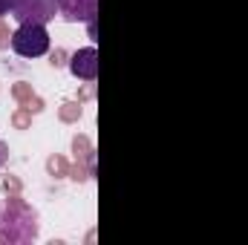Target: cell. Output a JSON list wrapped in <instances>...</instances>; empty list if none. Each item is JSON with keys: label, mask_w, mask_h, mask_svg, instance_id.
Segmentation results:
<instances>
[{"label": "cell", "mask_w": 248, "mask_h": 245, "mask_svg": "<svg viewBox=\"0 0 248 245\" xmlns=\"http://www.w3.org/2000/svg\"><path fill=\"white\" fill-rule=\"evenodd\" d=\"M38 237V214L32 205L12 193L0 202V245H26Z\"/></svg>", "instance_id": "cell-1"}, {"label": "cell", "mask_w": 248, "mask_h": 245, "mask_svg": "<svg viewBox=\"0 0 248 245\" xmlns=\"http://www.w3.org/2000/svg\"><path fill=\"white\" fill-rule=\"evenodd\" d=\"M12 49L20 58H41L49 49V32L44 23H20L12 32Z\"/></svg>", "instance_id": "cell-2"}, {"label": "cell", "mask_w": 248, "mask_h": 245, "mask_svg": "<svg viewBox=\"0 0 248 245\" xmlns=\"http://www.w3.org/2000/svg\"><path fill=\"white\" fill-rule=\"evenodd\" d=\"M9 12L17 23H46L58 15V0H12Z\"/></svg>", "instance_id": "cell-3"}, {"label": "cell", "mask_w": 248, "mask_h": 245, "mask_svg": "<svg viewBox=\"0 0 248 245\" xmlns=\"http://www.w3.org/2000/svg\"><path fill=\"white\" fill-rule=\"evenodd\" d=\"M69 72L81 81H95L98 78V49L84 46V49L72 52L69 55Z\"/></svg>", "instance_id": "cell-4"}, {"label": "cell", "mask_w": 248, "mask_h": 245, "mask_svg": "<svg viewBox=\"0 0 248 245\" xmlns=\"http://www.w3.org/2000/svg\"><path fill=\"white\" fill-rule=\"evenodd\" d=\"M58 12L63 20H93L98 12V0H58Z\"/></svg>", "instance_id": "cell-5"}, {"label": "cell", "mask_w": 248, "mask_h": 245, "mask_svg": "<svg viewBox=\"0 0 248 245\" xmlns=\"http://www.w3.org/2000/svg\"><path fill=\"white\" fill-rule=\"evenodd\" d=\"M46 173H49L52 179H66V176H69V162H66L63 156H58V153L49 156V159H46Z\"/></svg>", "instance_id": "cell-6"}, {"label": "cell", "mask_w": 248, "mask_h": 245, "mask_svg": "<svg viewBox=\"0 0 248 245\" xmlns=\"http://www.w3.org/2000/svg\"><path fill=\"white\" fill-rule=\"evenodd\" d=\"M81 116H84V107H81V101H63L61 107H58V119H61L63 124L78 122Z\"/></svg>", "instance_id": "cell-7"}, {"label": "cell", "mask_w": 248, "mask_h": 245, "mask_svg": "<svg viewBox=\"0 0 248 245\" xmlns=\"http://www.w3.org/2000/svg\"><path fill=\"white\" fill-rule=\"evenodd\" d=\"M12 98H15L17 104L29 107V104H32V98H35L32 84H29V81H17V84H12Z\"/></svg>", "instance_id": "cell-8"}, {"label": "cell", "mask_w": 248, "mask_h": 245, "mask_svg": "<svg viewBox=\"0 0 248 245\" xmlns=\"http://www.w3.org/2000/svg\"><path fill=\"white\" fill-rule=\"evenodd\" d=\"M72 153H75V159H90L95 150H93V144H90V138L84 136V133H78L75 138H72Z\"/></svg>", "instance_id": "cell-9"}, {"label": "cell", "mask_w": 248, "mask_h": 245, "mask_svg": "<svg viewBox=\"0 0 248 245\" xmlns=\"http://www.w3.org/2000/svg\"><path fill=\"white\" fill-rule=\"evenodd\" d=\"M32 116H35V113H32L29 107H23V104H20V107L12 113V127H15V130H29V124H32Z\"/></svg>", "instance_id": "cell-10"}, {"label": "cell", "mask_w": 248, "mask_h": 245, "mask_svg": "<svg viewBox=\"0 0 248 245\" xmlns=\"http://www.w3.org/2000/svg\"><path fill=\"white\" fill-rule=\"evenodd\" d=\"M0 190H3L6 196L20 193V190H23V182H20L17 176H12V173H3V176H0Z\"/></svg>", "instance_id": "cell-11"}, {"label": "cell", "mask_w": 248, "mask_h": 245, "mask_svg": "<svg viewBox=\"0 0 248 245\" xmlns=\"http://www.w3.org/2000/svg\"><path fill=\"white\" fill-rule=\"evenodd\" d=\"M66 58H69V55H66L63 49H55V52L49 55V63H52V66L58 69V66H63V63H69V61H66Z\"/></svg>", "instance_id": "cell-12"}, {"label": "cell", "mask_w": 248, "mask_h": 245, "mask_svg": "<svg viewBox=\"0 0 248 245\" xmlns=\"http://www.w3.org/2000/svg\"><path fill=\"white\" fill-rule=\"evenodd\" d=\"M6 46H12V35H9V26L0 20V49H6Z\"/></svg>", "instance_id": "cell-13"}, {"label": "cell", "mask_w": 248, "mask_h": 245, "mask_svg": "<svg viewBox=\"0 0 248 245\" xmlns=\"http://www.w3.org/2000/svg\"><path fill=\"white\" fill-rule=\"evenodd\" d=\"M29 110H32V113H41V110H44V98H41V95H35V98H32V104H29Z\"/></svg>", "instance_id": "cell-14"}, {"label": "cell", "mask_w": 248, "mask_h": 245, "mask_svg": "<svg viewBox=\"0 0 248 245\" xmlns=\"http://www.w3.org/2000/svg\"><path fill=\"white\" fill-rule=\"evenodd\" d=\"M9 162V147H6V141H0V168Z\"/></svg>", "instance_id": "cell-15"}, {"label": "cell", "mask_w": 248, "mask_h": 245, "mask_svg": "<svg viewBox=\"0 0 248 245\" xmlns=\"http://www.w3.org/2000/svg\"><path fill=\"white\" fill-rule=\"evenodd\" d=\"M93 95H95V90H93V87H84V92H81L78 101H87V98H93Z\"/></svg>", "instance_id": "cell-16"}, {"label": "cell", "mask_w": 248, "mask_h": 245, "mask_svg": "<svg viewBox=\"0 0 248 245\" xmlns=\"http://www.w3.org/2000/svg\"><path fill=\"white\" fill-rule=\"evenodd\" d=\"M9 6H12V0H0V17L9 12Z\"/></svg>", "instance_id": "cell-17"}]
</instances>
